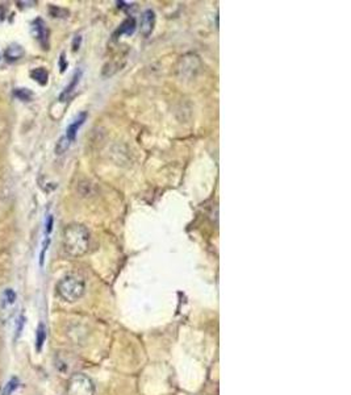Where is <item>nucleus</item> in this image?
<instances>
[{"label":"nucleus","mask_w":351,"mask_h":395,"mask_svg":"<svg viewBox=\"0 0 351 395\" xmlns=\"http://www.w3.org/2000/svg\"><path fill=\"white\" fill-rule=\"evenodd\" d=\"M60 67H61V71L64 73L65 70H66V67H67V64H66V60H65V54L61 55V60H60Z\"/></svg>","instance_id":"nucleus-18"},{"label":"nucleus","mask_w":351,"mask_h":395,"mask_svg":"<svg viewBox=\"0 0 351 395\" xmlns=\"http://www.w3.org/2000/svg\"><path fill=\"white\" fill-rule=\"evenodd\" d=\"M79 41H80V37L78 36V39L75 40V42L73 44V49L74 50H76V49H79Z\"/></svg>","instance_id":"nucleus-20"},{"label":"nucleus","mask_w":351,"mask_h":395,"mask_svg":"<svg viewBox=\"0 0 351 395\" xmlns=\"http://www.w3.org/2000/svg\"><path fill=\"white\" fill-rule=\"evenodd\" d=\"M31 77H32L38 84L45 86V84L48 83L49 74L48 71H46V69H44V67H37V69H33V70L31 71Z\"/></svg>","instance_id":"nucleus-10"},{"label":"nucleus","mask_w":351,"mask_h":395,"mask_svg":"<svg viewBox=\"0 0 351 395\" xmlns=\"http://www.w3.org/2000/svg\"><path fill=\"white\" fill-rule=\"evenodd\" d=\"M80 75H82V73H80V70H79V71H76L75 75H74V77H73V79H71V82H70L69 86H67L66 89L64 90V93L61 94V96H60V100H61V102H65V100H66V99H69V98H70V95H71V93H73L74 89H75V87H76V84H78V83H79Z\"/></svg>","instance_id":"nucleus-9"},{"label":"nucleus","mask_w":351,"mask_h":395,"mask_svg":"<svg viewBox=\"0 0 351 395\" xmlns=\"http://www.w3.org/2000/svg\"><path fill=\"white\" fill-rule=\"evenodd\" d=\"M70 145H71V144L69 143V140H67V138L65 137V136H64V137H61L60 141H58V143H57V147H55V153H57V154H64L65 152H66V150L69 149Z\"/></svg>","instance_id":"nucleus-15"},{"label":"nucleus","mask_w":351,"mask_h":395,"mask_svg":"<svg viewBox=\"0 0 351 395\" xmlns=\"http://www.w3.org/2000/svg\"><path fill=\"white\" fill-rule=\"evenodd\" d=\"M32 33L38 41L41 42L42 46H45V49H48L49 45V29L45 24V21L42 19H36L32 22Z\"/></svg>","instance_id":"nucleus-4"},{"label":"nucleus","mask_w":351,"mask_h":395,"mask_svg":"<svg viewBox=\"0 0 351 395\" xmlns=\"http://www.w3.org/2000/svg\"><path fill=\"white\" fill-rule=\"evenodd\" d=\"M19 385H20L19 379H17L16 377H12V378L6 383L3 390H2V395H12L13 392H15V390L19 387Z\"/></svg>","instance_id":"nucleus-11"},{"label":"nucleus","mask_w":351,"mask_h":395,"mask_svg":"<svg viewBox=\"0 0 351 395\" xmlns=\"http://www.w3.org/2000/svg\"><path fill=\"white\" fill-rule=\"evenodd\" d=\"M90 237L89 230L82 224H70L64 231V248L70 256L80 257L89 252Z\"/></svg>","instance_id":"nucleus-1"},{"label":"nucleus","mask_w":351,"mask_h":395,"mask_svg":"<svg viewBox=\"0 0 351 395\" xmlns=\"http://www.w3.org/2000/svg\"><path fill=\"white\" fill-rule=\"evenodd\" d=\"M45 338H46V332H45L44 324L41 323V324L38 325L37 329V341H36V343H37V351H41Z\"/></svg>","instance_id":"nucleus-14"},{"label":"nucleus","mask_w":351,"mask_h":395,"mask_svg":"<svg viewBox=\"0 0 351 395\" xmlns=\"http://www.w3.org/2000/svg\"><path fill=\"white\" fill-rule=\"evenodd\" d=\"M136 28H137L136 19H134L133 16H129L127 20H124V21L121 22V25L119 26V29L114 32V39H119V37H121V36L124 35H127V36L133 35Z\"/></svg>","instance_id":"nucleus-7"},{"label":"nucleus","mask_w":351,"mask_h":395,"mask_svg":"<svg viewBox=\"0 0 351 395\" xmlns=\"http://www.w3.org/2000/svg\"><path fill=\"white\" fill-rule=\"evenodd\" d=\"M50 13L54 17H66L65 15H67V12L65 10H61L58 7H50Z\"/></svg>","instance_id":"nucleus-16"},{"label":"nucleus","mask_w":351,"mask_h":395,"mask_svg":"<svg viewBox=\"0 0 351 395\" xmlns=\"http://www.w3.org/2000/svg\"><path fill=\"white\" fill-rule=\"evenodd\" d=\"M15 300H16V294H15L12 289L4 290L3 295H2V304L3 306H11V304L15 303Z\"/></svg>","instance_id":"nucleus-12"},{"label":"nucleus","mask_w":351,"mask_h":395,"mask_svg":"<svg viewBox=\"0 0 351 395\" xmlns=\"http://www.w3.org/2000/svg\"><path fill=\"white\" fill-rule=\"evenodd\" d=\"M6 19V8L4 7H0V22Z\"/></svg>","instance_id":"nucleus-19"},{"label":"nucleus","mask_w":351,"mask_h":395,"mask_svg":"<svg viewBox=\"0 0 351 395\" xmlns=\"http://www.w3.org/2000/svg\"><path fill=\"white\" fill-rule=\"evenodd\" d=\"M85 119H87V114L85 112H80L79 115L76 116L75 120L71 123V124L67 127L66 129V134H65V137L69 140V143H74L76 138V134H78V131H79V128L82 127L83 123L85 121Z\"/></svg>","instance_id":"nucleus-6"},{"label":"nucleus","mask_w":351,"mask_h":395,"mask_svg":"<svg viewBox=\"0 0 351 395\" xmlns=\"http://www.w3.org/2000/svg\"><path fill=\"white\" fill-rule=\"evenodd\" d=\"M155 25V13L153 10H146L141 16V21H139V28H141V33L145 37H149L152 35L153 29Z\"/></svg>","instance_id":"nucleus-5"},{"label":"nucleus","mask_w":351,"mask_h":395,"mask_svg":"<svg viewBox=\"0 0 351 395\" xmlns=\"http://www.w3.org/2000/svg\"><path fill=\"white\" fill-rule=\"evenodd\" d=\"M22 55H24V49H22V46H20V45H11L10 48L6 50V53H4V57L7 58V61H10V62L19 61Z\"/></svg>","instance_id":"nucleus-8"},{"label":"nucleus","mask_w":351,"mask_h":395,"mask_svg":"<svg viewBox=\"0 0 351 395\" xmlns=\"http://www.w3.org/2000/svg\"><path fill=\"white\" fill-rule=\"evenodd\" d=\"M67 395H94L95 385L89 376L83 373H75L70 377L66 387Z\"/></svg>","instance_id":"nucleus-3"},{"label":"nucleus","mask_w":351,"mask_h":395,"mask_svg":"<svg viewBox=\"0 0 351 395\" xmlns=\"http://www.w3.org/2000/svg\"><path fill=\"white\" fill-rule=\"evenodd\" d=\"M15 96L20 100H24V102H29L31 99L33 98V93L28 89H16L15 90Z\"/></svg>","instance_id":"nucleus-13"},{"label":"nucleus","mask_w":351,"mask_h":395,"mask_svg":"<svg viewBox=\"0 0 351 395\" xmlns=\"http://www.w3.org/2000/svg\"><path fill=\"white\" fill-rule=\"evenodd\" d=\"M85 291V282L80 275L67 274L57 284V293L64 300L74 303L79 300Z\"/></svg>","instance_id":"nucleus-2"},{"label":"nucleus","mask_w":351,"mask_h":395,"mask_svg":"<svg viewBox=\"0 0 351 395\" xmlns=\"http://www.w3.org/2000/svg\"><path fill=\"white\" fill-rule=\"evenodd\" d=\"M53 223H54L53 216H51V215H49L48 221H46V235H49V233L51 232V230H53Z\"/></svg>","instance_id":"nucleus-17"}]
</instances>
